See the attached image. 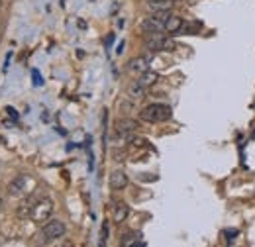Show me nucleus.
<instances>
[{"mask_svg": "<svg viewBox=\"0 0 255 247\" xmlns=\"http://www.w3.org/2000/svg\"><path fill=\"white\" fill-rule=\"evenodd\" d=\"M171 116H173L171 106L161 104V102L147 104V106H145V108H141V112H139V118H141L143 122H149V124L167 122V120H171Z\"/></svg>", "mask_w": 255, "mask_h": 247, "instance_id": "1", "label": "nucleus"}, {"mask_svg": "<svg viewBox=\"0 0 255 247\" xmlns=\"http://www.w3.org/2000/svg\"><path fill=\"white\" fill-rule=\"evenodd\" d=\"M145 49L151 51V53H157V51H171V49H175V41H173L169 35H163V31H161V33H147Z\"/></svg>", "mask_w": 255, "mask_h": 247, "instance_id": "2", "label": "nucleus"}, {"mask_svg": "<svg viewBox=\"0 0 255 247\" xmlns=\"http://www.w3.org/2000/svg\"><path fill=\"white\" fill-rule=\"evenodd\" d=\"M53 214V200L51 198H41L37 202L32 204V212H30V218L37 224H43L47 222Z\"/></svg>", "mask_w": 255, "mask_h": 247, "instance_id": "3", "label": "nucleus"}, {"mask_svg": "<svg viewBox=\"0 0 255 247\" xmlns=\"http://www.w3.org/2000/svg\"><path fill=\"white\" fill-rule=\"evenodd\" d=\"M41 232H43L45 240H59V238L65 236L67 228H65V224L61 220H47V222H43Z\"/></svg>", "mask_w": 255, "mask_h": 247, "instance_id": "4", "label": "nucleus"}, {"mask_svg": "<svg viewBox=\"0 0 255 247\" xmlns=\"http://www.w3.org/2000/svg\"><path fill=\"white\" fill-rule=\"evenodd\" d=\"M149 65H151V55H139V57H133L128 61V71L133 75H141V73L149 71Z\"/></svg>", "mask_w": 255, "mask_h": 247, "instance_id": "5", "label": "nucleus"}, {"mask_svg": "<svg viewBox=\"0 0 255 247\" xmlns=\"http://www.w3.org/2000/svg\"><path fill=\"white\" fill-rule=\"evenodd\" d=\"M141 31H145V33H161L163 31L165 33V20H161L153 14L141 22Z\"/></svg>", "mask_w": 255, "mask_h": 247, "instance_id": "6", "label": "nucleus"}, {"mask_svg": "<svg viewBox=\"0 0 255 247\" xmlns=\"http://www.w3.org/2000/svg\"><path fill=\"white\" fill-rule=\"evenodd\" d=\"M28 190V177L26 175H18L10 181L8 185V194L10 196H22L24 192Z\"/></svg>", "mask_w": 255, "mask_h": 247, "instance_id": "7", "label": "nucleus"}, {"mask_svg": "<svg viewBox=\"0 0 255 247\" xmlns=\"http://www.w3.org/2000/svg\"><path fill=\"white\" fill-rule=\"evenodd\" d=\"M135 129H139V124L131 118H122L116 122V135H128V133H133Z\"/></svg>", "mask_w": 255, "mask_h": 247, "instance_id": "8", "label": "nucleus"}, {"mask_svg": "<svg viewBox=\"0 0 255 247\" xmlns=\"http://www.w3.org/2000/svg\"><path fill=\"white\" fill-rule=\"evenodd\" d=\"M110 186L114 188V190H122V188H126L128 186V177L124 171H114L112 175H110Z\"/></svg>", "mask_w": 255, "mask_h": 247, "instance_id": "9", "label": "nucleus"}, {"mask_svg": "<svg viewBox=\"0 0 255 247\" xmlns=\"http://www.w3.org/2000/svg\"><path fill=\"white\" fill-rule=\"evenodd\" d=\"M157 81H159V75H157V73H153V71H145V73H141V75H139L137 85H141V87L147 91V89H149V87H153Z\"/></svg>", "mask_w": 255, "mask_h": 247, "instance_id": "10", "label": "nucleus"}, {"mask_svg": "<svg viewBox=\"0 0 255 247\" xmlns=\"http://www.w3.org/2000/svg\"><path fill=\"white\" fill-rule=\"evenodd\" d=\"M183 24H185V20L183 18H179V16H169V20L165 22V33H177V31L183 30Z\"/></svg>", "mask_w": 255, "mask_h": 247, "instance_id": "11", "label": "nucleus"}, {"mask_svg": "<svg viewBox=\"0 0 255 247\" xmlns=\"http://www.w3.org/2000/svg\"><path fill=\"white\" fill-rule=\"evenodd\" d=\"M175 6V0H155V2H149L147 8L151 12H171Z\"/></svg>", "mask_w": 255, "mask_h": 247, "instance_id": "12", "label": "nucleus"}, {"mask_svg": "<svg viewBox=\"0 0 255 247\" xmlns=\"http://www.w3.org/2000/svg\"><path fill=\"white\" fill-rule=\"evenodd\" d=\"M128 214H129V208H128L126 202H118V204L114 206V222H116V224L126 222Z\"/></svg>", "mask_w": 255, "mask_h": 247, "instance_id": "13", "label": "nucleus"}, {"mask_svg": "<svg viewBox=\"0 0 255 247\" xmlns=\"http://www.w3.org/2000/svg\"><path fill=\"white\" fill-rule=\"evenodd\" d=\"M128 93H129L131 98H135V100H137V98H141V96H143L145 89H143L141 85H137V81H135V83H131V87L128 89Z\"/></svg>", "mask_w": 255, "mask_h": 247, "instance_id": "14", "label": "nucleus"}, {"mask_svg": "<svg viewBox=\"0 0 255 247\" xmlns=\"http://www.w3.org/2000/svg\"><path fill=\"white\" fill-rule=\"evenodd\" d=\"M106 240H108V224H104V226H102V234H100V246H104V244H106Z\"/></svg>", "mask_w": 255, "mask_h": 247, "instance_id": "15", "label": "nucleus"}, {"mask_svg": "<svg viewBox=\"0 0 255 247\" xmlns=\"http://www.w3.org/2000/svg\"><path fill=\"white\" fill-rule=\"evenodd\" d=\"M32 77H33V85H35V87H41V85H43V79H41V75H39L37 71H32Z\"/></svg>", "mask_w": 255, "mask_h": 247, "instance_id": "16", "label": "nucleus"}, {"mask_svg": "<svg viewBox=\"0 0 255 247\" xmlns=\"http://www.w3.org/2000/svg\"><path fill=\"white\" fill-rule=\"evenodd\" d=\"M224 234H226L228 238H238V234H240V232H238V230H226Z\"/></svg>", "mask_w": 255, "mask_h": 247, "instance_id": "17", "label": "nucleus"}, {"mask_svg": "<svg viewBox=\"0 0 255 247\" xmlns=\"http://www.w3.org/2000/svg\"><path fill=\"white\" fill-rule=\"evenodd\" d=\"M8 112H10V116H12V118H18V114H16V110H14V108H8Z\"/></svg>", "mask_w": 255, "mask_h": 247, "instance_id": "18", "label": "nucleus"}, {"mask_svg": "<svg viewBox=\"0 0 255 247\" xmlns=\"http://www.w3.org/2000/svg\"><path fill=\"white\" fill-rule=\"evenodd\" d=\"M0 10H2V0H0Z\"/></svg>", "mask_w": 255, "mask_h": 247, "instance_id": "19", "label": "nucleus"}, {"mask_svg": "<svg viewBox=\"0 0 255 247\" xmlns=\"http://www.w3.org/2000/svg\"><path fill=\"white\" fill-rule=\"evenodd\" d=\"M147 2H155V0H147Z\"/></svg>", "mask_w": 255, "mask_h": 247, "instance_id": "20", "label": "nucleus"}, {"mask_svg": "<svg viewBox=\"0 0 255 247\" xmlns=\"http://www.w3.org/2000/svg\"><path fill=\"white\" fill-rule=\"evenodd\" d=\"M0 141H2V137H0Z\"/></svg>", "mask_w": 255, "mask_h": 247, "instance_id": "21", "label": "nucleus"}]
</instances>
